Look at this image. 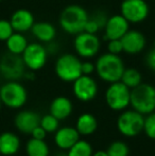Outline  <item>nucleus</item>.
Segmentation results:
<instances>
[{
  "label": "nucleus",
  "instance_id": "nucleus-13",
  "mask_svg": "<svg viewBox=\"0 0 155 156\" xmlns=\"http://www.w3.org/2000/svg\"><path fill=\"white\" fill-rule=\"evenodd\" d=\"M130 30V23L121 14L108 17L104 26V39H120Z\"/></svg>",
  "mask_w": 155,
  "mask_h": 156
},
{
  "label": "nucleus",
  "instance_id": "nucleus-3",
  "mask_svg": "<svg viewBox=\"0 0 155 156\" xmlns=\"http://www.w3.org/2000/svg\"><path fill=\"white\" fill-rule=\"evenodd\" d=\"M130 105L143 116L155 112V87L151 84L141 83L131 89Z\"/></svg>",
  "mask_w": 155,
  "mask_h": 156
},
{
  "label": "nucleus",
  "instance_id": "nucleus-36",
  "mask_svg": "<svg viewBox=\"0 0 155 156\" xmlns=\"http://www.w3.org/2000/svg\"><path fill=\"white\" fill-rule=\"evenodd\" d=\"M54 156H68V153H64V152H61V153H58L56 155Z\"/></svg>",
  "mask_w": 155,
  "mask_h": 156
},
{
  "label": "nucleus",
  "instance_id": "nucleus-9",
  "mask_svg": "<svg viewBox=\"0 0 155 156\" xmlns=\"http://www.w3.org/2000/svg\"><path fill=\"white\" fill-rule=\"evenodd\" d=\"M101 43L96 34L87 33L85 31L76 35L73 41V48L79 56L83 58H91L96 56L100 51Z\"/></svg>",
  "mask_w": 155,
  "mask_h": 156
},
{
  "label": "nucleus",
  "instance_id": "nucleus-16",
  "mask_svg": "<svg viewBox=\"0 0 155 156\" xmlns=\"http://www.w3.org/2000/svg\"><path fill=\"white\" fill-rule=\"evenodd\" d=\"M10 21L14 31L19 33L31 31L32 27L35 23L33 14L27 9H19L15 11L11 16Z\"/></svg>",
  "mask_w": 155,
  "mask_h": 156
},
{
  "label": "nucleus",
  "instance_id": "nucleus-14",
  "mask_svg": "<svg viewBox=\"0 0 155 156\" xmlns=\"http://www.w3.org/2000/svg\"><path fill=\"white\" fill-rule=\"evenodd\" d=\"M123 48V52L126 54H138L143 51L147 44L146 36L140 31L137 30H129L123 36L120 38Z\"/></svg>",
  "mask_w": 155,
  "mask_h": 156
},
{
  "label": "nucleus",
  "instance_id": "nucleus-5",
  "mask_svg": "<svg viewBox=\"0 0 155 156\" xmlns=\"http://www.w3.org/2000/svg\"><path fill=\"white\" fill-rule=\"evenodd\" d=\"M82 61L77 55L71 53H64L55 62L54 71L55 74L63 82H71L76 81L79 76H82Z\"/></svg>",
  "mask_w": 155,
  "mask_h": 156
},
{
  "label": "nucleus",
  "instance_id": "nucleus-4",
  "mask_svg": "<svg viewBox=\"0 0 155 156\" xmlns=\"http://www.w3.org/2000/svg\"><path fill=\"white\" fill-rule=\"evenodd\" d=\"M2 105L12 109L21 108L28 101V91L18 81H9L0 87Z\"/></svg>",
  "mask_w": 155,
  "mask_h": 156
},
{
  "label": "nucleus",
  "instance_id": "nucleus-35",
  "mask_svg": "<svg viewBox=\"0 0 155 156\" xmlns=\"http://www.w3.org/2000/svg\"><path fill=\"white\" fill-rule=\"evenodd\" d=\"M93 156H108V154H107V152H106V151L100 150V151H97V152L93 153Z\"/></svg>",
  "mask_w": 155,
  "mask_h": 156
},
{
  "label": "nucleus",
  "instance_id": "nucleus-12",
  "mask_svg": "<svg viewBox=\"0 0 155 156\" xmlns=\"http://www.w3.org/2000/svg\"><path fill=\"white\" fill-rule=\"evenodd\" d=\"M72 93L81 102H89L97 97L98 84L91 76L82 74L72 82Z\"/></svg>",
  "mask_w": 155,
  "mask_h": 156
},
{
  "label": "nucleus",
  "instance_id": "nucleus-30",
  "mask_svg": "<svg viewBox=\"0 0 155 156\" xmlns=\"http://www.w3.org/2000/svg\"><path fill=\"white\" fill-rule=\"evenodd\" d=\"M15 31L8 19H0V41H5Z\"/></svg>",
  "mask_w": 155,
  "mask_h": 156
},
{
  "label": "nucleus",
  "instance_id": "nucleus-32",
  "mask_svg": "<svg viewBox=\"0 0 155 156\" xmlns=\"http://www.w3.org/2000/svg\"><path fill=\"white\" fill-rule=\"evenodd\" d=\"M82 74H86V76H91L93 72L96 71V66L95 64L90 61H86V62H82Z\"/></svg>",
  "mask_w": 155,
  "mask_h": 156
},
{
  "label": "nucleus",
  "instance_id": "nucleus-6",
  "mask_svg": "<svg viewBox=\"0 0 155 156\" xmlns=\"http://www.w3.org/2000/svg\"><path fill=\"white\" fill-rule=\"evenodd\" d=\"M117 129L125 137H135L143 132L145 116L135 109H124L117 119Z\"/></svg>",
  "mask_w": 155,
  "mask_h": 156
},
{
  "label": "nucleus",
  "instance_id": "nucleus-31",
  "mask_svg": "<svg viewBox=\"0 0 155 156\" xmlns=\"http://www.w3.org/2000/svg\"><path fill=\"white\" fill-rule=\"evenodd\" d=\"M107 52L112 54H117V55L123 52L121 41L120 39H110V41H107Z\"/></svg>",
  "mask_w": 155,
  "mask_h": 156
},
{
  "label": "nucleus",
  "instance_id": "nucleus-7",
  "mask_svg": "<svg viewBox=\"0 0 155 156\" xmlns=\"http://www.w3.org/2000/svg\"><path fill=\"white\" fill-rule=\"evenodd\" d=\"M105 102L112 111H124L130 105L131 89L126 87L121 81L111 83L105 91Z\"/></svg>",
  "mask_w": 155,
  "mask_h": 156
},
{
  "label": "nucleus",
  "instance_id": "nucleus-39",
  "mask_svg": "<svg viewBox=\"0 0 155 156\" xmlns=\"http://www.w3.org/2000/svg\"><path fill=\"white\" fill-rule=\"evenodd\" d=\"M0 1H1V0H0Z\"/></svg>",
  "mask_w": 155,
  "mask_h": 156
},
{
  "label": "nucleus",
  "instance_id": "nucleus-2",
  "mask_svg": "<svg viewBox=\"0 0 155 156\" xmlns=\"http://www.w3.org/2000/svg\"><path fill=\"white\" fill-rule=\"evenodd\" d=\"M88 17V13L83 6L78 4H70L62 11L58 23L61 28L66 33L77 35L84 31Z\"/></svg>",
  "mask_w": 155,
  "mask_h": 156
},
{
  "label": "nucleus",
  "instance_id": "nucleus-22",
  "mask_svg": "<svg viewBox=\"0 0 155 156\" xmlns=\"http://www.w3.org/2000/svg\"><path fill=\"white\" fill-rule=\"evenodd\" d=\"M29 45L28 39L23 33L14 32L8 39L5 41V47L8 52L16 55H21L27 46Z\"/></svg>",
  "mask_w": 155,
  "mask_h": 156
},
{
  "label": "nucleus",
  "instance_id": "nucleus-26",
  "mask_svg": "<svg viewBox=\"0 0 155 156\" xmlns=\"http://www.w3.org/2000/svg\"><path fill=\"white\" fill-rule=\"evenodd\" d=\"M68 156H93V147L86 140L79 139L68 150Z\"/></svg>",
  "mask_w": 155,
  "mask_h": 156
},
{
  "label": "nucleus",
  "instance_id": "nucleus-15",
  "mask_svg": "<svg viewBox=\"0 0 155 156\" xmlns=\"http://www.w3.org/2000/svg\"><path fill=\"white\" fill-rule=\"evenodd\" d=\"M41 116L33 111H20L14 118V125L17 131L23 134H31L32 131L39 125Z\"/></svg>",
  "mask_w": 155,
  "mask_h": 156
},
{
  "label": "nucleus",
  "instance_id": "nucleus-25",
  "mask_svg": "<svg viewBox=\"0 0 155 156\" xmlns=\"http://www.w3.org/2000/svg\"><path fill=\"white\" fill-rule=\"evenodd\" d=\"M120 81L126 87L133 89L143 83V76H141L140 72L135 68H125Z\"/></svg>",
  "mask_w": 155,
  "mask_h": 156
},
{
  "label": "nucleus",
  "instance_id": "nucleus-34",
  "mask_svg": "<svg viewBox=\"0 0 155 156\" xmlns=\"http://www.w3.org/2000/svg\"><path fill=\"white\" fill-rule=\"evenodd\" d=\"M47 132L45 131V129H43V127L41 126V125H38V126H36L35 129L32 131V133L30 134L31 135L32 138H35V139H41V140H45L46 136H47Z\"/></svg>",
  "mask_w": 155,
  "mask_h": 156
},
{
  "label": "nucleus",
  "instance_id": "nucleus-17",
  "mask_svg": "<svg viewBox=\"0 0 155 156\" xmlns=\"http://www.w3.org/2000/svg\"><path fill=\"white\" fill-rule=\"evenodd\" d=\"M80 136L76 127L63 126L54 133V142L58 149L68 151L80 139Z\"/></svg>",
  "mask_w": 155,
  "mask_h": 156
},
{
  "label": "nucleus",
  "instance_id": "nucleus-8",
  "mask_svg": "<svg viewBox=\"0 0 155 156\" xmlns=\"http://www.w3.org/2000/svg\"><path fill=\"white\" fill-rule=\"evenodd\" d=\"M48 53L46 46L41 43H30L21 54L26 68L32 71H38L45 67L48 61Z\"/></svg>",
  "mask_w": 155,
  "mask_h": 156
},
{
  "label": "nucleus",
  "instance_id": "nucleus-21",
  "mask_svg": "<svg viewBox=\"0 0 155 156\" xmlns=\"http://www.w3.org/2000/svg\"><path fill=\"white\" fill-rule=\"evenodd\" d=\"M76 129L82 136H90L98 129L97 118L90 113H84L79 116L76 122Z\"/></svg>",
  "mask_w": 155,
  "mask_h": 156
},
{
  "label": "nucleus",
  "instance_id": "nucleus-18",
  "mask_svg": "<svg viewBox=\"0 0 155 156\" xmlns=\"http://www.w3.org/2000/svg\"><path fill=\"white\" fill-rule=\"evenodd\" d=\"M73 111V105L70 99L65 96H58L52 100L49 106V113L60 121L70 117Z\"/></svg>",
  "mask_w": 155,
  "mask_h": 156
},
{
  "label": "nucleus",
  "instance_id": "nucleus-11",
  "mask_svg": "<svg viewBox=\"0 0 155 156\" xmlns=\"http://www.w3.org/2000/svg\"><path fill=\"white\" fill-rule=\"evenodd\" d=\"M150 9L145 0H123L120 14L130 23H139L148 18Z\"/></svg>",
  "mask_w": 155,
  "mask_h": 156
},
{
  "label": "nucleus",
  "instance_id": "nucleus-10",
  "mask_svg": "<svg viewBox=\"0 0 155 156\" xmlns=\"http://www.w3.org/2000/svg\"><path fill=\"white\" fill-rule=\"evenodd\" d=\"M0 73L9 81H17L26 73V65L21 55L8 52L0 60Z\"/></svg>",
  "mask_w": 155,
  "mask_h": 156
},
{
  "label": "nucleus",
  "instance_id": "nucleus-29",
  "mask_svg": "<svg viewBox=\"0 0 155 156\" xmlns=\"http://www.w3.org/2000/svg\"><path fill=\"white\" fill-rule=\"evenodd\" d=\"M143 133H145L150 139L155 140V112L147 115V117H145Z\"/></svg>",
  "mask_w": 155,
  "mask_h": 156
},
{
  "label": "nucleus",
  "instance_id": "nucleus-33",
  "mask_svg": "<svg viewBox=\"0 0 155 156\" xmlns=\"http://www.w3.org/2000/svg\"><path fill=\"white\" fill-rule=\"evenodd\" d=\"M146 64L152 70L155 71V48L151 49L146 55Z\"/></svg>",
  "mask_w": 155,
  "mask_h": 156
},
{
  "label": "nucleus",
  "instance_id": "nucleus-20",
  "mask_svg": "<svg viewBox=\"0 0 155 156\" xmlns=\"http://www.w3.org/2000/svg\"><path fill=\"white\" fill-rule=\"evenodd\" d=\"M33 36L39 41V43L48 44L53 41L56 36V29L52 23L47 21H38L33 25L31 29Z\"/></svg>",
  "mask_w": 155,
  "mask_h": 156
},
{
  "label": "nucleus",
  "instance_id": "nucleus-23",
  "mask_svg": "<svg viewBox=\"0 0 155 156\" xmlns=\"http://www.w3.org/2000/svg\"><path fill=\"white\" fill-rule=\"evenodd\" d=\"M26 153L28 156H49L50 149L45 140L31 137L26 144Z\"/></svg>",
  "mask_w": 155,
  "mask_h": 156
},
{
  "label": "nucleus",
  "instance_id": "nucleus-38",
  "mask_svg": "<svg viewBox=\"0 0 155 156\" xmlns=\"http://www.w3.org/2000/svg\"><path fill=\"white\" fill-rule=\"evenodd\" d=\"M153 48H155V39H154V43H153Z\"/></svg>",
  "mask_w": 155,
  "mask_h": 156
},
{
  "label": "nucleus",
  "instance_id": "nucleus-19",
  "mask_svg": "<svg viewBox=\"0 0 155 156\" xmlns=\"http://www.w3.org/2000/svg\"><path fill=\"white\" fill-rule=\"evenodd\" d=\"M20 149L18 135L12 132H3L0 135V154L3 156L15 155Z\"/></svg>",
  "mask_w": 155,
  "mask_h": 156
},
{
  "label": "nucleus",
  "instance_id": "nucleus-1",
  "mask_svg": "<svg viewBox=\"0 0 155 156\" xmlns=\"http://www.w3.org/2000/svg\"><path fill=\"white\" fill-rule=\"evenodd\" d=\"M95 66L98 76L110 84L121 80L122 73L125 69L122 58L110 52L101 54L96 61Z\"/></svg>",
  "mask_w": 155,
  "mask_h": 156
},
{
  "label": "nucleus",
  "instance_id": "nucleus-27",
  "mask_svg": "<svg viewBox=\"0 0 155 156\" xmlns=\"http://www.w3.org/2000/svg\"><path fill=\"white\" fill-rule=\"evenodd\" d=\"M39 125H41L47 133H55V132L60 129V120L49 113V114H47V115L41 117Z\"/></svg>",
  "mask_w": 155,
  "mask_h": 156
},
{
  "label": "nucleus",
  "instance_id": "nucleus-24",
  "mask_svg": "<svg viewBox=\"0 0 155 156\" xmlns=\"http://www.w3.org/2000/svg\"><path fill=\"white\" fill-rule=\"evenodd\" d=\"M108 17H106V15L102 12H97L93 15V16L88 17L86 25H85L84 31L87 33H91V34H97L100 30L103 28L106 23Z\"/></svg>",
  "mask_w": 155,
  "mask_h": 156
},
{
  "label": "nucleus",
  "instance_id": "nucleus-28",
  "mask_svg": "<svg viewBox=\"0 0 155 156\" xmlns=\"http://www.w3.org/2000/svg\"><path fill=\"white\" fill-rule=\"evenodd\" d=\"M106 152H107L108 156H129L130 149L125 142L116 140L108 146Z\"/></svg>",
  "mask_w": 155,
  "mask_h": 156
},
{
  "label": "nucleus",
  "instance_id": "nucleus-37",
  "mask_svg": "<svg viewBox=\"0 0 155 156\" xmlns=\"http://www.w3.org/2000/svg\"><path fill=\"white\" fill-rule=\"evenodd\" d=\"M1 106H2V102H1V99H0V108H1Z\"/></svg>",
  "mask_w": 155,
  "mask_h": 156
}]
</instances>
